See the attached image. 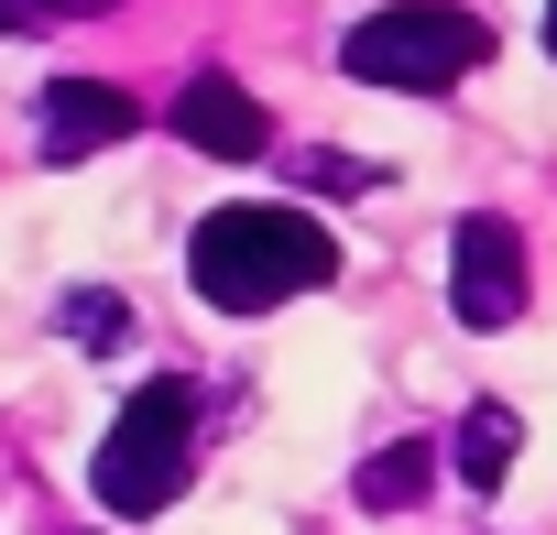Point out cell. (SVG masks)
I'll list each match as a JSON object with an SVG mask.
<instances>
[{
  "mask_svg": "<svg viewBox=\"0 0 557 535\" xmlns=\"http://www.w3.org/2000/svg\"><path fill=\"white\" fill-rule=\"evenodd\" d=\"M186 274L208 307L230 318H262L285 296H318L339 274V240L307 219V208H273V197H240V208H208L197 240H186Z\"/></svg>",
  "mask_w": 557,
  "mask_h": 535,
  "instance_id": "6da1fadb",
  "label": "cell"
},
{
  "mask_svg": "<svg viewBox=\"0 0 557 535\" xmlns=\"http://www.w3.org/2000/svg\"><path fill=\"white\" fill-rule=\"evenodd\" d=\"M186 470H197V383H175V372H153L121 415H110V437H99V502L110 513H164L175 492H186Z\"/></svg>",
  "mask_w": 557,
  "mask_h": 535,
  "instance_id": "7a4b0ae2",
  "label": "cell"
},
{
  "mask_svg": "<svg viewBox=\"0 0 557 535\" xmlns=\"http://www.w3.org/2000/svg\"><path fill=\"white\" fill-rule=\"evenodd\" d=\"M339 66L361 88H448V77L492 66V23L459 12V0H394V12H372L339 45Z\"/></svg>",
  "mask_w": 557,
  "mask_h": 535,
  "instance_id": "3957f363",
  "label": "cell"
},
{
  "mask_svg": "<svg viewBox=\"0 0 557 535\" xmlns=\"http://www.w3.org/2000/svg\"><path fill=\"white\" fill-rule=\"evenodd\" d=\"M448 307H459V328H513V318H524V229H513L503 208H470V219H459Z\"/></svg>",
  "mask_w": 557,
  "mask_h": 535,
  "instance_id": "277c9868",
  "label": "cell"
},
{
  "mask_svg": "<svg viewBox=\"0 0 557 535\" xmlns=\"http://www.w3.org/2000/svg\"><path fill=\"white\" fill-rule=\"evenodd\" d=\"M132 132H143L132 88H110V77H55V88H45V164L110 153V142H132Z\"/></svg>",
  "mask_w": 557,
  "mask_h": 535,
  "instance_id": "5b68a950",
  "label": "cell"
},
{
  "mask_svg": "<svg viewBox=\"0 0 557 535\" xmlns=\"http://www.w3.org/2000/svg\"><path fill=\"white\" fill-rule=\"evenodd\" d=\"M175 132H186L197 153H219V164L273 153V121H262V99H251L240 77H186V88H175Z\"/></svg>",
  "mask_w": 557,
  "mask_h": 535,
  "instance_id": "8992f818",
  "label": "cell"
},
{
  "mask_svg": "<svg viewBox=\"0 0 557 535\" xmlns=\"http://www.w3.org/2000/svg\"><path fill=\"white\" fill-rule=\"evenodd\" d=\"M426 481H437V448L426 437H394L383 459H361V513H416Z\"/></svg>",
  "mask_w": 557,
  "mask_h": 535,
  "instance_id": "52a82bcc",
  "label": "cell"
},
{
  "mask_svg": "<svg viewBox=\"0 0 557 535\" xmlns=\"http://www.w3.org/2000/svg\"><path fill=\"white\" fill-rule=\"evenodd\" d=\"M448 470H459L470 492H503V470H513V405H470V415H459Z\"/></svg>",
  "mask_w": 557,
  "mask_h": 535,
  "instance_id": "ba28073f",
  "label": "cell"
},
{
  "mask_svg": "<svg viewBox=\"0 0 557 535\" xmlns=\"http://www.w3.org/2000/svg\"><path fill=\"white\" fill-rule=\"evenodd\" d=\"M55 328H66V339H88V350H110V339H132V307H121V296H99V285H77V296L55 307Z\"/></svg>",
  "mask_w": 557,
  "mask_h": 535,
  "instance_id": "9c48e42d",
  "label": "cell"
},
{
  "mask_svg": "<svg viewBox=\"0 0 557 535\" xmlns=\"http://www.w3.org/2000/svg\"><path fill=\"white\" fill-rule=\"evenodd\" d=\"M307 175H318V186H339V197H350V186H383V164H350V153H318Z\"/></svg>",
  "mask_w": 557,
  "mask_h": 535,
  "instance_id": "30bf717a",
  "label": "cell"
},
{
  "mask_svg": "<svg viewBox=\"0 0 557 535\" xmlns=\"http://www.w3.org/2000/svg\"><path fill=\"white\" fill-rule=\"evenodd\" d=\"M45 12H66V0H0V34H23V23H45Z\"/></svg>",
  "mask_w": 557,
  "mask_h": 535,
  "instance_id": "8fae6325",
  "label": "cell"
},
{
  "mask_svg": "<svg viewBox=\"0 0 557 535\" xmlns=\"http://www.w3.org/2000/svg\"><path fill=\"white\" fill-rule=\"evenodd\" d=\"M546 55H557V0H546Z\"/></svg>",
  "mask_w": 557,
  "mask_h": 535,
  "instance_id": "7c38bea8",
  "label": "cell"
},
{
  "mask_svg": "<svg viewBox=\"0 0 557 535\" xmlns=\"http://www.w3.org/2000/svg\"><path fill=\"white\" fill-rule=\"evenodd\" d=\"M66 12H88V0H66Z\"/></svg>",
  "mask_w": 557,
  "mask_h": 535,
  "instance_id": "4fadbf2b",
  "label": "cell"
}]
</instances>
